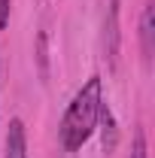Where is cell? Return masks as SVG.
Segmentation results:
<instances>
[{
    "mask_svg": "<svg viewBox=\"0 0 155 158\" xmlns=\"http://www.w3.org/2000/svg\"><path fill=\"white\" fill-rule=\"evenodd\" d=\"M152 37H155V6L149 3L140 15V43H143V58H152Z\"/></svg>",
    "mask_w": 155,
    "mask_h": 158,
    "instance_id": "obj_5",
    "label": "cell"
},
{
    "mask_svg": "<svg viewBox=\"0 0 155 158\" xmlns=\"http://www.w3.org/2000/svg\"><path fill=\"white\" fill-rule=\"evenodd\" d=\"M37 58H40V73L46 76V73H49V67H46V34L37 37Z\"/></svg>",
    "mask_w": 155,
    "mask_h": 158,
    "instance_id": "obj_7",
    "label": "cell"
},
{
    "mask_svg": "<svg viewBox=\"0 0 155 158\" xmlns=\"http://www.w3.org/2000/svg\"><path fill=\"white\" fill-rule=\"evenodd\" d=\"M100 103H103V98H100V76H91L76 94H73L67 113L61 118V131L58 134H61V146H64L67 152L82 149V143L94 134Z\"/></svg>",
    "mask_w": 155,
    "mask_h": 158,
    "instance_id": "obj_1",
    "label": "cell"
},
{
    "mask_svg": "<svg viewBox=\"0 0 155 158\" xmlns=\"http://www.w3.org/2000/svg\"><path fill=\"white\" fill-rule=\"evenodd\" d=\"M3 158H27V137H24L21 118H12L9 122V131H6V155Z\"/></svg>",
    "mask_w": 155,
    "mask_h": 158,
    "instance_id": "obj_3",
    "label": "cell"
},
{
    "mask_svg": "<svg viewBox=\"0 0 155 158\" xmlns=\"http://www.w3.org/2000/svg\"><path fill=\"white\" fill-rule=\"evenodd\" d=\"M103 49H107V58L116 61L119 55V0L110 3L107 9V24H103Z\"/></svg>",
    "mask_w": 155,
    "mask_h": 158,
    "instance_id": "obj_2",
    "label": "cell"
},
{
    "mask_svg": "<svg viewBox=\"0 0 155 158\" xmlns=\"http://www.w3.org/2000/svg\"><path fill=\"white\" fill-rule=\"evenodd\" d=\"M9 24V0H0V31Z\"/></svg>",
    "mask_w": 155,
    "mask_h": 158,
    "instance_id": "obj_8",
    "label": "cell"
},
{
    "mask_svg": "<svg viewBox=\"0 0 155 158\" xmlns=\"http://www.w3.org/2000/svg\"><path fill=\"white\" fill-rule=\"evenodd\" d=\"M97 122H100V134H103V152H113L119 143V128H116V116H113V110L107 103H100Z\"/></svg>",
    "mask_w": 155,
    "mask_h": 158,
    "instance_id": "obj_4",
    "label": "cell"
},
{
    "mask_svg": "<svg viewBox=\"0 0 155 158\" xmlns=\"http://www.w3.org/2000/svg\"><path fill=\"white\" fill-rule=\"evenodd\" d=\"M131 158H146V134L137 131L134 134V149H131Z\"/></svg>",
    "mask_w": 155,
    "mask_h": 158,
    "instance_id": "obj_6",
    "label": "cell"
}]
</instances>
